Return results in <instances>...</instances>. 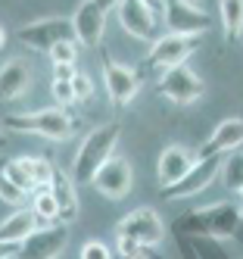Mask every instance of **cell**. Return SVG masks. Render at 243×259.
<instances>
[{
    "mask_svg": "<svg viewBox=\"0 0 243 259\" xmlns=\"http://www.w3.org/2000/svg\"><path fill=\"white\" fill-rule=\"evenodd\" d=\"M119 13V22L122 28L137 41H156V25H159V16L150 10L143 0H122Z\"/></svg>",
    "mask_w": 243,
    "mask_h": 259,
    "instance_id": "cell-14",
    "label": "cell"
},
{
    "mask_svg": "<svg viewBox=\"0 0 243 259\" xmlns=\"http://www.w3.org/2000/svg\"><path fill=\"white\" fill-rule=\"evenodd\" d=\"M75 28L69 19H60V16H50V19H34L28 25H22L16 31V41L22 44L25 50L34 53H50L60 41H72Z\"/></svg>",
    "mask_w": 243,
    "mask_h": 259,
    "instance_id": "cell-4",
    "label": "cell"
},
{
    "mask_svg": "<svg viewBox=\"0 0 243 259\" xmlns=\"http://www.w3.org/2000/svg\"><path fill=\"white\" fill-rule=\"evenodd\" d=\"M165 222L156 209H150V206H140L134 212H128L119 225H116V234L122 237H131L134 244L147 247V250H156L162 240H165Z\"/></svg>",
    "mask_w": 243,
    "mask_h": 259,
    "instance_id": "cell-7",
    "label": "cell"
},
{
    "mask_svg": "<svg viewBox=\"0 0 243 259\" xmlns=\"http://www.w3.org/2000/svg\"><path fill=\"white\" fill-rule=\"evenodd\" d=\"M218 19L228 41H237L243 34V0H218Z\"/></svg>",
    "mask_w": 243,
    "mask_h": 259,
    "instance_id": "cell-20",
    "label": "cell"
},
{
    "mask_svg": "<svg viewBox=\"0 0 243 259\" xmlns=\"http://www.w3.org/2000/svg\"><path fill=\"white\" fill-rule=\"evenodd\" d=\"M175 244L181 250V259H200L197 250H193V240H187V237H175Z\"/></svg>",
    "mask_w": 243,
    "mask_h": 259,
    "instance_id": "cell-33",
    "label": "cell"
},
{
    "mask_svg": "<svg viewBox=\"0 0 243 259\" xmlns=\"http://www.w3.org/2000/svg\"><path fill=\"white\" fill-rule=\"evenodd\" d=\"M234 240H240V244H243V222H240V228H237V234H234Z\"/></svg>",
    "mask_w": 243,
    "mask_h": 259,
    "instance_id": "cell-38",
    "label": "cell"
},
{
    "mask_svg": "<svg viewBox=\"0 0 243 259\" xmlns=\"http://www.w3.org/2000/svg\"><path fill=\"white\" fill-rule=\"evenodd\" d=\"M125 259H153V250H147V247H140V250H134L131 256H125Z\"/></svg>",
    "mask_w": 243,
    "mask_h": 259,
    "instance_id": "cell-35",
    "label": "cell"
},
{
    "mask_svg": "<svg viewBox=\"0 0 243 259\" xmlns=\"http://www.w3.org/2000/svg\"><path fill=\"white\" fill-rule=\"evenodd\" d=\"M10 132H22V135H37L44 141H69L75 135V122L66 109L53 106V109H31V113H10L4 119Z\"/></svg>",
    "mask_w": 243,
    "mask_h": 259,
    "instance_id": "cell-3",
    "label": "cell"
},
{
    "mask_svg": "<svg viewBox=\"0 0 243 259\" xmlns=\"http://www.w3.org/2000/svg\"><path fill=\"white\" fill-rule=\"evenodd\" d=\"M4 172L16 188H22L25 194H34L37 191V181H34V175H31V156H19V159H7L4 162Z\"/></svg>",
    "mask_w": 243,
    "mask_h": 259,
    "instance_id": "cell-21",
    "label": "cell"
},
{
    "mask_svg": "<svg viewBox=\"0 0 243 259\" xmlns=\"http://www.w3.org/2000/svg\"><path fill=\"white\" fill-rule=\"evenodd\" d=\"M0 200H4V203H22V200H25V191L16 188V184H13L4 172H0Z\"/></svg>",
    "mask_w": 243,
    "mask_h": 259,
    "instance_id": "cell-29",
    "label": "cell"
},
{
    "mask_svg": "<svg viewBox=\"0 0 243 259\" xmlns=\"http://www.w3.org/2000/svg\"><path fill=\"white\" fill-rule=\"evenodd\" d=\"M193 4H200V7H206V0H193Z\"/></svg>",
    "mask_w": 243,
    "mask_h": 259,
    "instance_id": "cell-42",
    "label": "cell"
},
{
    "mask_svg": "<svg viewBox=\"0 0 243 259\" xmlns=\"http://www.w3.org/2000/svg\"><path fill=\"white\" fill-rule=\"evenodd\" d=\"M50 94H53V103L60 106V109L75 103V91H72V81H53V84H50Z\"/></svg>",
    "mask_w": 243,
    "mask_h": 259,
    "instance_id": "cell-27",
    "label": "cell"
},
{
    "mask_svg": "<svg viewBox=\"0 0 243 259\" xmlns=\"http://www.w3.org/2000/svg\"><path fill=\"white\" fill-rule=\"evenodd\" d=\"M240 215H243V206H240Z\"/></svg>",
    "mask_w": 243,
    "mask_h": 259,
    "instance_id": "cell-44",
    "label": "cell"
},
{
    "mask_svg": "<svg viewBox=\"0 0 243 259\" xmlns=\"http://www.w3.org/2000/svg\"><path fill=\"white\" fill-rule=\"evenodd\" d=\"M103 84H106L109 100L116 103V106H128L131 100L137 97V91H140L137 72L122 66V63H116L109 53H103Z\"/></svg>",
    "mask_w": 243,
    "mask_h": 259,
    "instance_id": "cell-11",
    "label": "cell"
},
{
    "mask_svg": "<svg viewBox=\"0 0 243 259\" xmlns=\"http://www.w3.org/2000/svg\"><path fill=\"white\" fill-rule=\"evenodd\" d=\"M37 228H41V222H37V215L31 209H19L13 212L10 219L0 222V244H10V247H19L28 234H34Z\"/></svg>",
    "mask_w": 243,
    "mask_h": 259,
    "instance_id": "cell-19",
    "label": "cell"
},
{
    "mask_svg": "<svg viewBox=\"0 0 243 259\" xmlns=\"http://www.w3.org/2000/svg\"><path fill=\"white\" fill-rule=\"evenodd\" d=\"M153 259H162V256H156V253H153Z\"/></svg>",
    "mask_w": 243,
    "mask_h": 259,
    "instance_id": "cell-43",
    "label": "cell"
},
{
    "mask_svg": "<svg viewBox=\"0 0 243 259\" xmlns=\"http://www.w3.org/2000/svg\"><path fill=\"white\" fill-rule=\"evenodd\" d=\"M162 22L172 34H203L212 25V16L193 0H165Z\"/></svg>",
    "mask_w": 243,
    "mask_h": 259,
    "instance_id": "cell-9",
    "label": "cell"
},
{
    "mask_svg": "<svg viewBox=\"0 0 243 259\" xmlns=\"http://www.w3.org/2000/svg\"><path fill=\"white\" fill-rule=\"evenodd\" d=\"M221 181H224V188L228 191H240L243 188V150H234L224 156L221 162Z\"/></svg>",
    "mask_w": 243,
    "mask_h": 259,
    "instance_id": "cell-23",
    "label": "cell"
},
{
    "mask_svg": "<svg viewBox=\"0 0 243 259\" xmlns=\"http://www.w3.org/2000/svg\"><path fill=\"white\" fill-rule=\"evenodd\" d=\"M28 84H31V69H28V63L10 60V63L0 66V100H4V103H16L28 91Z\"/></svg>",
    "mask_w": 243,
    "mask_h": 259,
    "instance_id": "cell-17",
    "label": "cell"
},
{
    "mask_svg": "<svg viewBox=\"0 0 243 259\" xmlns=\"http://www.w3.org/2000/svg\"><path fill=\"white\" fill-rule=\"evenodd\" d=\"M75 75H78L75 63H53V81H72Z\"/></svg>",
    "mask_w": 243,
    "mask_h": 259,
    "instance_id": "cell-31",
    "label": "cell"
},
{
    "mask_svg": "<svg viewBox=\"0 0 243 259\" xmlns=\"http://www.w3.org/2000/svg\"><path fill=\"white\" fill-rule=\"evenodd\" d=\"M97 4H100L106 13H112V10H119V7H122V0H97Z\"/></svg>",
    "mask_w": 243,
    "mask_h": 259,
    "instance_id": "cell-36",
    "label": "cell"
},
{
    "mask_svg": "<svg viewBox=\"0 0 243 259\" xmlns=\"http://www.w3.org/2000/svg\"><path fill=\"white\" fill-rule=\"evenodd\" d=\"M28 209L37 215L41 225H53V222H60V203H56V197H53L50 188H37L31 194V206Z\"/></svg>",
    "mask_w": 243,
    "mask_h": 259,
    "instance_id": "cell-22",
    "label": "cell"
},
{
    "mask_svg": "<svg viewBox=\"0 0 243 259\" xmlns=\"http://www.w3.org/2000/svg\"><path fill=\"white\" fill-rule=\"evenodd\" d=\"M75 184L78 181L72 175H66V172H60V169H56V175L50 181V191H53L56 203H60V222L63 225L78 219V191H75Z\"/></svg>",
    "mask_w": 243,
    "mask_h": 259,
    "instance_id": "cell-18",
    "label": "cell"
},
{
    "mask_svg": "<svg viewBox=\"0 0 243 259\" xmlns=\"http://www.w3.org/2000/svg\"><path fill=\"white\" fill-rule=\"evenodd\" d=\"M78 259H112V250L103 244V240H87V244L81 247Z\"/></svg>",
    "mask_w": 243,
    "mask_h": 259,
    "instance_id": "cell-30",
    "label": "cell"
},
{
    "mask_svg": "<svg viewBox=\"0 0 243 259\" xmlns=\"http://www.w3.org/2000/svg\"><path fill=\"white\" fill-rule=\"evenodd\" d=\"M143 4L150 7V10H153L156 16H159V19H162V10H165V0H143Z\"/></svg>",
    "mask_w": 243,
    "mask_h": 259,
    "instance_id": "cell-34",
    "label": "cell"
},
{
    "mask_svg": "<svg viewBox=\"0 0 243 259\" xmlns=\"http://www.w3.org/2000/svg\"><path fill=\"white\" fill-rule=\"evenodd\" d=\"M31 175L37 181V188H50V181L56 175V165L47 156H31Z\"/></svg>",
    "mask_w": 243,
    "mask_h": 259,
    "instance_id": "cell-25",
    "label": "cell"
},
{
    "mask_svg": "<svg viewBox=\"0 0 243 259\" xmlns=\"http://www.w3.org/2000/svg\"><path fill=\"white\" fill-rule=\"evenodd\" d=\"M7 144V135H4V128H0V147H4Z\"/></svg>",
    "mask_w": 243,
    "mask_h": 259,
    "instance_id": "cell-40",
    "label": "cell"
},
{
    "mask_svg": "<svg viewBox=\"0 0 243 259\" xmlns=\"http://www.w3.org/2000/svg\"><path fill=\"white\" fill-rule=\"evenodd\" d=\"M156 91H159V97H165L175 106H190L206 94V81L184 63V66H175V69H165L156 81Z\"/></svg>",
    "mask_w": 243,
    "mask_h": 259,
    "instance_id": "cell-5",
    "label": "cell"
},
{
    "mask_svg": "<svg viewBox=\"0 0 243 259\" xmlns=\"http://www.w3.org/2000/svg\"><path fill=\"white\" fill-rule=\"evenodd\" d=\"M119 135H122L119 122H106V125H97L93 132H87V138L81 141L78 153L72 159V178L78 184H93V175H97L103 169V162L112 159V153H116Z\"/></svg>",
    "mask_w": 243,
    "mask_h": 259,
    "instance_id": "cell-2",
    "label": "cell"
},
{
    "mask_svg": "<svg viewBox=\"0 0 243 259\" xmlns=\"http://www.w3.org/2000/svg\"><path fill=\"white\" fill-rule=\"evenodd\" d=\"M7 44V31H4V25H0V47Z\"/></svg>",
    "mask_w": 243,
    "mask_h": 259,
    "instance_id": "cell-39",
    "label": "cell"
},
{
    "mask_svg": "<svg viewBox=\"0 0 243 259\" xmlns=\"http://www.w3.org/2000/svg\"><path fill=\"white\" fill-rule=\"evenodd\" d=\"M66 244H69V225L53 222V225H41L34 234H28L16 247L13 259H56Z\"/></svg>",
    "mask_w": 243,
    "mask_h": 259,
    "instance_id": "cell-8",
    "label": "cell"
},
{
    "mask_svg": "<svg viewBox=\"0 0 243 259\" xmlns=\"http://www.w3.org/2000/svg\"><path fill=\"white\" fill-rule=\"evenodd\" d=\"M221 175V159L218 156H209V159H197L193 169L187 172L178 184H172V188H162V200H190L197 194H203L206 188H212V184L218 181Z\"/></svg>",
    "mask_w": 243,
    "mask_h": 259,
    "instance_id": "cell-10",
    "label": "cell"
},
{
    "mask_svg": "<svg viewBox=\"0 0 243 259\" xmlns=\"http://www.w3.org/2000/svg\"><path fill=\"white\" fill-rule=\"evenodd\" d=\"M78 47H81V44L75 41V38H72V41H60V44L47 53V57H50L53 63H75V60H78Z\"/></svg>",
    "mask_w": 243,
    "mask_h": 259,
    "instance_id": "cell-26",
    "label": "cell"
},
{
    "mask_svg": "<svg viewBox=\"0 0 243 259\" xmlns=\"http://www.w3.org/2000/svg\"><path fill=\"white\" fill-rule=\"evenodd\" d=\"M193 162H197V153H190L181 144H168L165 150L159 153V162H156V178H159V184H162V188L178 184L187 172L193 169Z\"/></svg>",
    "mask_w": 243,
    "mask_h": 259,
    "instance_id": "cell-16",
    "label": "cell"
},
{
    "mask_svg": "<svg viewBox=\"0 0 243 259\" xmlns=\"http://www.w3.org/2000/svg\"><path fill=\"white\" fill-rule=\"evenodd\" d=\"M72 91H75V103H87L93 97V81L84 75V72H78V75L72 78Z\"/></svg>",
    "mask_w": 243,
    "mask_h": 259,
    "instance_id": "cell-28",
    "label": "cell"
},
{
    "mask_svg": "<svg viewBox=\"0 0 243 259\" xmlns=\"http://www.w3.org/2000/svg\"><path fill=\"white\" fill-rule=\"evenodd\" d=\"M106 10L97 0H84L72 16V28H75V41L81 47H100L103 44V31H106Z\"/></svg>",
    "mask_w": 243,
    "mask_h": 259,
    "instance_id": "cell-12",
    "label": "cell"
},
{
    "mask_svg": "<svg viewBox=\"0 0 243 259\" xmlns=\"http://www.w3.org/2000/svg\"><path fill=\"white\" fill-rule=\"evenodd\" d=\"M240 206L234 203H209V206H200L190 212H181L172 222V237H187V240H197V237H212V240H231L240 228Z\"/></svg>",
    "mask_w": 243,
    "mask_h": 259,
    "instance_id": "cell-1",
    "label": "cell"
},
{
    "mask_svg": "<svg viewBox=\"0 0 243 259\" xmlns=\"http://www.w3.org/2000/svg\"><path fill=\"white\" fill-rule=\"evenodd\" d=\"M237 194H240V206H243V188H240V191H237Z\"/></svg>",
    "mask_w": 243,
    "mask_h": 259,
    "instance_id": "cell-41",
    "label": "cell"
},
{
    "mask_svg": "<svg viewBox=\"0 0 243 259\" xmlns=\"http://www.w3.org/2000/svg\"><path fill=\"white\" fill-rule=\"evenodd\" d=\"M243 147V119H224L212 128V135L203 141L197 159H209V156H228Z\"/></svg>",
    "mask_w": 243,
    "mask_h": 259,
    "instance_id": "cell-15",
    "label": "cell"
},
{
    "mask_svg": "<svg viewBox=\"0 0 243 259\" xmlns=\"http://www.w3.org/2000/svg\"><path fill=\"white\" fill-rule=\"evenodd\" d=\"M131 184H134V172H131V162L122 156L106 159L103 169L93 175V188L106 200H125L131 194Z\"/></svg>",
    "mask_w": 243,
    "mask_h": 259,
    "instance_id": "cell-13",
    "label": "cell"
},
{
    "mask_svg": "<svg viewBox=\"0 0 243 259\" xmlns=\"http://www.w3.org/2000/svg\"><path fill=\"white\" fill-rule=\"evenodd\" d=\"M13 253H16V247H10V244H0V259H13Z\"/></svg>",
    "mask_w": 243,
    "mask_h": 259,
    "instance_id": "cell-37",
    "label": "cell"
},
{
    "mask_svg": "<svg viewBox=\"0 0 243 259\" xmlns=\"http://www.w3.org/2000/svg\"><path fill=\"white\" fill-rule=\"evenodd\" d=\"M134 250H140V244H134L131 237H122V234H116V253L125 259V256H131Z\"/></svg>",
    "mask_w": 243,
    "mask_h": 259,
    "instance_id": "cell-32",
    "label": "cell"
},
{
    "mask_svg": "<svg viewBox=\"0 0 243 259\" xmlns=\"http://www.w3.org/2000/svg\"><path fill=\"white\" fill-rule=\"evenodd\" d=\"M193 250L200 259H234L228 250L221 247V240H212V237H197L193 240Z\"/></svg>",
    "mask_w": 243,
    "mask_h": 259,
    "instance_id": "cell-24",
    "label": "cell"
},
{
    "mask_svg": "<svg viewBox=\"0 0 243 259\" xmlns=\"http://www.w3.org/2000/svg\"><path fill=\"white\" fill-rule=\"evenodd\" d=\"M200 47V34H162L150 44V53H147V63L150 69L156 72H165V69H175V66H184L187 60L193 57V50Z\"/></svg>",
    "mask_w": 243,
    "mask_h": 259,
    "instance_id": "cell-6",
    "label": "cell"
}]
</instances>
